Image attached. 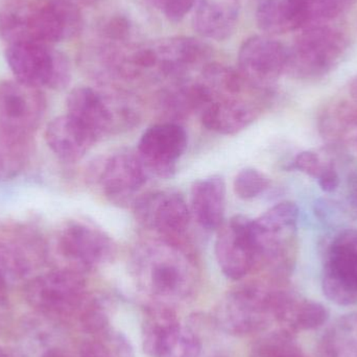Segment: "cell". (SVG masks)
I'll return each instance as SVG.
<instances>
[{
    "instance_id": "6da1fadb",
    "label": "cell",
    "mask_w": 357,
    "mask_h": 357,
    "mask_svg": "<svg viewBox=\"0 0 357 357\" xmlns=\"http://www.w3.org/2000/svg\"><path fill=\"white\" fill-rule=\"evenodd\" d=\"M0 40L52 45L73 39L83 29L82 8L66 0H2Z\"/></svg>"
},
{
    "instance_id": "7a4b0ae2",
    "label": "cell",
    "mask_w": 357,
    "mask_h": 357,
    "mask_svg": "<svg viewBox=\"0 0 357 357\" xmlns=\"http://www.w3.org/2000/svg\"><path fill=\"white\" fill-rule=\"evenodd\" d=\"M133 271L142 291L157 300L156 303L167 305L188 297L197 281L195 262L190 254L180 243L162 238L138 248L134 254Z\"/></svg>"
},
{
    "instance_id": "3957f363",
    "label": "cell",
    "mask_w": 357,
    "mask_h": 357,
    "mask_svg": "<svg viewBox=\"0 0 357 357\" xmlns=\"http://www.w3.org/2000/svg\"><path fill=\"white\" fill-rule=\"evenodd\" d=\"M287 47L285 73L300 79H319L335 70L349 50V38L340 27L327 23L299 31Z\"/></svg>"
},
{
    "instance_id": "277c9868",
    "label": "cell",
    "mask_w": 357,
    "mask_h": 357,
    "mask_svg": "<svg viewBox=\"0 0 357 357\" xmlns=\"http://www.w3.org/2000/svg\"><path fill=\"white\" fill-rule=\"evenodd\" d=\"M116 245L107 233L92 225L71 220L63 225L47 243V260L56 268L85 273L111 261Z\"/></svg>"
},
{
    "instance_id": "5b68a950",
    "label": "cell",
    "mask_w": 357,
    "mask_h": 357,
    "mask_svg": "<svg viewBox=\"0 0 357 357\" xmlns=\"http://www.w3.org/2000/svg\"><path fill=\"white\" fill-rule=\"evenodd\" d=\"M279 287L250 283L230 291L214 314L215 326L235 337L268 331L275 322V294Z\"/></svg>"
},
{
    "instance_id": "8992f818",
    "label": "cell",
    "mask_w": 357,
    "mask_h": 357,
    "mask_svg": "<svg viewBox=\"0 0 357 357\" xmlns=\"http://www.w3.org/2000/svg\"><path fill=\"white\" fill-rule=\"evenodd\" d=\"M6 59L17 81L33 87L61 90L71 79L67 56L47 44L16 41L6 47Z\"/></svg>"
},
{
    "instance_id": "52a82bcc",
    "label": "cell",
    "mask_w": 357,
    "mask_h": 357,
    "mask_svg": "<svg viewBox=\"0 0 357 357\" xmlns=\"http://www.w3.org/2000/svg\"><path fill=\"white\" fill-rule=\"evenodd\" d=\"M142 348L150 357H199L203 344L195 329L181 324L171 306L154 303L144 312Z\"/></svg>"
},
{
    "instance_id": "ba28073f",
    "label": "cell",
    "mask_w": 357,
    "mask_h": 357,
    "mask_svg": "<svg viewBox=\"0 0 357 357\" xmlns=\"http://www.w3.org/2000/svg\"><path fill=\"white\" fill-rule=\"evenodd\" d=\"M25 295L33 307L60 317L81 312L89 297L84 274L63 268L31 279L25 287Z\"/></svg>"
},
{
    "instance_id": "9c48e42d",
    "label": "cell",
    "mask_w": 357,
    "mask_h": 357,
    "mask_svg": "<svg viewBox=\"0 0 357 357\" xmlns=\"http://www.w3.org/2000/svg\"><path fill=\"white\" fill-rule=\"evenodd\" d=\"M214 249L220 271L231 280H241L261 268L253 220L245 216L235 215L222 222L218 229Z\"/></svg>"
},
{
    "instance_id": "30bf717a",
    "label": "cell",
    "mask_w": 357,
    "mask_h": 357,
    "mask_svg": "<svg viewBox=\"0 0 357 357\" xmlns=\"http://www.w3.org/2000/svg\"><path fill=\"white\" fill-rule=\"evenodd\" d=\"M324 295L337 305L357 304V230L335 235L325 254L322 275Z\"/></svg>"
},
{
    "instance_id": "8fae6325",
    "label": "cell",
    "mask_w": 357,
    "mask_h": 357,
    "mask_svg": "<svg viewBox=\"0 0 357 357\" xmlns=\"http://www.w3.org/2000/svg\"><path fill=\"white\" fill-rule=\"evenodd\" d=\"M46 98L40 88L17 81L0 83V130L33 138L43 121Z\"/></svg>"
},
{
    "instance_id": "7c38bea8",
    "label": "cell",
    "mask_w": 357,
    "mask_h": 357,
    "mask_svg": "<svg viewBox=\"0 0 357 357\" xmlns=\"http://www.w3.org/2000/svg\"><path fill=\"white\" fill-rule=\"evenodd\" d=\"M287 64V47L270 36H252L239 48V73L253 89L268 91Z\"/></svg>"
},
{
    "instance_id": "4fadbf2b",
    "label": "cell",
    "mask_w": 357,
    "mask_h": 357,
    "mask_svg": "<svg viewBox=\"0 0 357 357\" xmlns=\"http://www.w3.org/2000/svg\"><path fill=\"white\" fill-rule=\"evenodd\" d=\"M134 214L144 228L174 243H180L190 222L188 206L175 191H158L136 199Z\"/></svg>"
},
{
    "instance_id": "5bb4252c",
    "label": "cell",
    "mask_w": 357,
    "mask_h": 357,
    "mask_svg": "<svg viewBox=\"0 0 357 357\" xmlns=\"http://www.w3.org/2000/svg\"><path fill=\"white\" fill-rule=\"evenodd\" d=\"M357 0H268L266 12L281 33L327 24L347 13Z\"/></svg>"
},
{
    "instance_id": "9a60e30c",
    "label": "cell",
    "mask_w": 357,
    "mask_h": 357,
    "mask_svg": "<svg viewBox=\"0 0 357 357\" xmlns=\"http://www.w3.org/2000/svg\"><path fill=\"white\" fill-rule=\"evenodd\" d=\"M187 148V134L177 123H161L149 128L140 138L137 155L149 176L169 178Z\"/></svg>"
},
{
    "instance_id": "2e32d148",
    "label": "cell",
    "mask_w": 357,
    "mask_h": 357,
    "mask_svg": "<svg viewBox=\"0 0 357 357\" xmlns=\"http://www.w3.org/2000/svg\"><path fill=\"white\" fill-rule=\"evenodd\" d=\"M91 177L109 201L123 205L134 199L146 184L149 174L137 154L119 152L100 161Z\"/></svg>"
},
{
    "instance_id": "e0dca14e",
    "label": "cell",
    "mask_w": 357,
    "mask_h": 357,
    "mask_svg": "<svg viewBox=\"0 0 357 357\" xmlns=\"http://www.w3.org/2000/svg\"><path fill=\"white\" fill-rule=\"evenodd\" d=\"M47 261V243L33 228L13 226L0 231V272L21 278Z\"/></svg>"
},
{
    "instance_id": "ac0fdd59",
    "label": "cell",
    "mask_w": 357,
    "mask_h": 357,
    "mask_svg": "<svg viewBox=\"0 0 357 357\" xmlns=\"http://www.w3.org/2000/svg\"><path fill=\"white\" fill-rule=\"evenodd\" d=\"M67 114L100 139L117 130L112 100L90 87H77L67 96Z\"/></svg>"
},
{
    "instance_id": "d6986e66",
    "label": "cell",
    "mask_w": 357,
    "mask_h": 357,
    "mask_svg": "<svg viewBox=\"0 0 357 357\" xmlns=\"http://www.w3.org/2000/svg\"><path fill=\"white\" fill-rule=\"evenodd\" d=\"M275 322L278 328L296 335L324 325L329 318L328 310L319 302L300 297L279 287L275 296Z\"/></svg>"
},
{
    "instance_id": "ffe728a7",
    "label": "cell",
    "mask_w": 357,
    "mask_h": 357,
    "mask_svg": "<svg viewBox=\"0 0 357 357\" xmlns=\"http://www.w3.org/2000/svg\"><path fill=\"white\" fill-rule=\"evenodd\" d=\"M50 150L65 162H77L86 156L98 139L69 114L52 119L45 131Z\"/></svg>"
},
{
    "instance_id": "44dd1931",
    "label": "cell",
    "mask_w": 357,
    "mask_h": 357,
    "mask_svg": "<svg viewBox=\"0 0 357 357\" xmlns=\"http://www.w3.org/2000/svg\"><path fill=\"white\" fill-rule=\"evenodd\" d=\"M153 47L156 52L157 68L165 75H183L211 56V47L207 43L186 36L167 38Z\"/></svg>"
},
{
    "instance_id": "7402d4cb",
    "label": "cell",
    "mask_w": 357,
    "mask_h": 357,
    "mask_svg": "<svg viewBox=\"0 0 357 357\" xmlns=\"http://www.w3.org/2000/svg\"><path fill=\"white\" fill-rule=\"evenodd\" d=\"M259 113L257 104L239 98L214 100L202 110V123L210 131L234 135L249 127Z\"/></svg>"
},
{
    "instance_id": "603a6c76",
    "label": "cell",
    "mask_w": 357,
    "mask_h": 357,
    "mask_svg": "<svg viewBox=\"0 0 357 357\" xmlns=\"http://www.w3.org/2000/svg\"><path fill=\"white\" fill-rule=\"evenodd\" d=\"M238 20V6L235 0H197L192 24L206 39L224 41L234 33Z\"/></svg>"
},
{
    "instance_id": "cb8c5ba5",
    "label": "cell",
    "mask_w": 357,
    "mask_h": 357,
    "mask_svg": "<svg viewBox=\"0 0 357 357\" xmlns=\"http://www.w3.org/2000/svg\"><path fill=\"white\" fill-rule=\"evenodd\" d=\"M226 184L220 176L202 178L191 187V209L197 224L206 230H218L224 222Z\"/></svg>"
},
{
    "instance_id": "d4e9b609",
    "label": "cell",
    "mask_w": 357,
    "mask_h": 357,
    "mask_svg": "<svg viewBox=\"0 0 357 357\" xmlns=\"http://www.w3.org/2000/svg\"><path fill=\"white\" fill-rule=\"evenodd\" d=\"M319 130L324 139L337 146L357 144V105L339 100L328 105L321 113Z\"/></svg>"
},
{
    "instance_id": "484cf974",
    "label": "cell",
    "mask_w": 357,
    "mask_h": 357,
    "mask_svg": "<svg viewBox=\"0 0 357 357\" xmlns=\"http://www.w3.org/2000/svg\"><path fill=\"white\" fill-rule=\"evenodd\" d=\"M318 354L319 357H357V314L341 317L328 327Z\"/></svg>"
},
{
    "instance_id": "4316f807",
    "label": "cell",
    "mask_w": 357,
    "mask_h": 357,
    "mask_svg": "<svg viewBox=\"0 0 357 357\" xmlns=\"http://www.w3.org/2000/svg\"><path fill=\"white\" fill-rule=\"evenodd\" d=\"M33 138L10 135L0 130V180L17 177L26 167Z\"/></svg>"
},
{
    "instance_id": "83f0119b",
    "label": "cell",
    "mask_w": 357,
    "mask_h": 357,
    "mask_svg": "<svg viewBox=\"0 0 357 357\" xmlns=\"http://www.w3.org/2000/svg\"><path fill=\"white\" fill-rule=\"evenodd\" d=\"M79 354L81 357H135L131 342L123 333L111 328L84 343Z\"/></svg>"
},
{
    "instance_id": "f1b7e54d",
    "label": "cell",
    "mask_w": 357,
    "mask_h": 357,
    "mask_svg": "<svg viewBox=\"0 0 357 357\" xmlns=\"http://www.w3.org/2000/svg\"><path fill=\"white\" fill-rule=\"evenodd\" d=\"M250 357H307L296 343L295 335L278 328L266 333L252 346Z\"/></svg>"
},
{
    "instance_id": "f546056e",
    "label": "cell",
    "mask_w": 357,
    "mask_h": 357,
    "mask_svg": "<svg viewBox=\"0 0 357 357\" xmlns=\"http://www.w3.org/2000/svg\"><path fill=\"white\" fill-rule=\"evenodd\" d=\"M79 322L90 335H100L110 328L108 300L89 296L79 312Z\"/></svg>"
},
{
    "instance_id": "4dcf8cb0",
    "label": "cell",
    "mask_w": 357,
    "mask_h": 357,
    "mask_svg": "<svg viewBox=\"0 0 357 357\" xmlns=\"http://www.w3.org/2000/svg\"><path fill=\"white\" fill-rule=\"evenodd\" d=\"M270 186V178L261 172L245 169L239 172L233 183L235 195L243 199H251L264 193Z\"/></svg>"
},
{
    "instance_id": "1f68e13d",
    "label": "cell",
    "mask_w": 357,
    "mask_h": 357,
    "mask_svg": "<svg viewBox=\"0 0 357 357\" xmlns=\"http://www.w3.org/2000/svg\"><path fill=\"white\" fill-rule=\"evenodd\" d=\"M132 24L125 15H113L100 25V33L105 39L114 43L127 41L131 33Z\"/></svg>"
},
{
    "instance_id": "d6a6232c",
    "label": "cell",
    "mask_w": 357,
    "mask_h": 357,
    "mask_svg": "<svg viewBox=\"0 0 357 357\" xmlns=\"http://www.w3.org/2000/svg\"><path fill=\"white\" fill-rule=\"evenodd\" d=\"M155 8L162 13L172 22H180L191 10L195 8L197 0H148Z\"/></svg>"
},
{
    "instance_id": "836d02e7",
    "label": "cell",
    "mask_w": 357,
    "mask_h": 357,
    "mask_svg": "<svg viewBox=\"0 0 357 357\" xmlns=\"http://www.w3.org/2000/svg\"><path fill=\"white\" fill-rule=\"evenodd\" d=\"M323 167H324V163H322L319 155L310 152V151L299 153L291 165V169H297V171L316 178L320 175Z\"/></svg>"
},
{
    "instance_id": "e575fe53",
    "label": "cell",
    "mask_w": 357,
    "mask_h": 357,
    "mask_svg": "<svg viewBox=\"0 0 357 357\" xmlns=\"http://www.w3.org/2000/svg\"><path fill=\"white\" fill-rule=\"evenodd\" d=\"M317 178H318L319 186L321 187V189L328 193L337 190L339 188L340 183H341L337 167L333 162L326 163V165L324 163V167Z\"/></svg>"
},
{
    "instance_id": "d590c367",
    "label": "cell",
    "mask_w": 357,
    "mask_h": 357,
    "mask_svg": "<svg viewBox=\"0 0 357 357\" xmlns=\"http://www.w3.org/2000/svg\"><path fill=\"white\" fill-rule=\"evenodd\" d=\"M346 187H347L348 201L351 204L352 207L357 209V169H352L348 174Z\"/></svg>"
},
{
    "instance_id": "8d00e7d4",
    "label": "cell",
    "mask_w": 357,
    "mask_h": 357,
    "mask_svg": "<svg viewBox=\"0 0 357 357\" xmlns=\"http://www.w3.org/2000/svg\"><path fill=\"white\" fill-rule=\"evenodd\" d=\"M70 3L75 4L77 8H87V6H94L98 0H66Z\"/></svg>"
},
{
    "instance_id": "74e56055",
    "label": "cell",
    "mask_w": 357,
    "mask_h": 357,
    "mask_svg": "<svg viewBox=\"0 0 357 357\" xmlns=\"http://www.w3.org/2000/svg\"><path fill=\"white\" fill-rule=\"evenodd\" d=\"M349 93L350 96H351L352 102H356L357 105V75L350 83Z\"/></svg>"
},
{
    "instance_id": "f35d334b",
    "label": "cell",
    "mask_w": 357,
    "mask_h": 357,
    "mask_svg": "<svg viewBox=\"0 0 357 357\" xmlns=\"http://www.w3.org/2000/svg\"><path fill=\"white\" fill-rule=\"evenodd\" d=\"M0 357H15L13 356L12 354H10V352L6 351V349H3V348H0Z\"/></svg>"
},
{
    "instance_id": "ab89813d",
    "label": "cell",
    "mask_w": 357,
    "mask_h": 357,
    "mask_svg": "<svg viewBox=\"0 0 357 357\" xmlns=\"http://www.w3.org/2000/svg\"><path fill=\"white\" fill-rule=\"evenodd\" d=\"M356 150H357V144H356Z\"/></svg>"
},
{
    "instance_id": "60d3db41",
    "label": "cell",
    "mask_w": 357,
    "mask_h": 357,
    "mask_svg": "<svg viewBox=\"0 0 357 357\" xmlns=\"http://www.w3.org/2000/svg\"><path fill=\"white\" fill-rule=\"evenodd\" d=\"M235 1H237V0H235Z\"/></svg>"
}]
</instances>
